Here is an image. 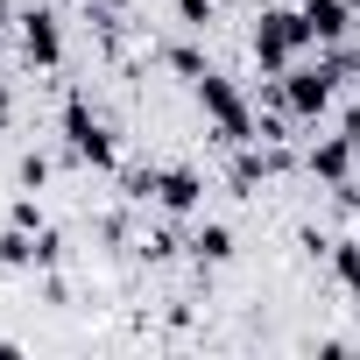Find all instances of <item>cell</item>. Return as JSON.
<instances>
[{"label": "cell", "mask_w": 360, "mask_h": 360, "mask_svg": "<svg viewBox=\"0 0 360 360\" xmlns=\"http://www.w3.org/2000/svg\"><path fill=\"white\" fill-rule=\"evenodd\" d=\"M64 148H71V162H85V169H120V141H113V127L85 106V92L64 99Z\"/></svg>", "instance_id": "6da1fadb"}, {"label": "cell", "mask_w": 360, "mask_h": 360, "mask_svg": "<svg viewBox=\"0 0 360 360\" xmlns=\"http://www.w3.org/2000/svg\"><path fill=\"white\" fill-rule=\"evenodd\" d=\"M198 106L212 113V127H219V141H226V148H240V141H262V120L248 113V99L233 92V78L205 71V78H198Z\"/></svg>", "instance_id": "7a4b0ae2"}, {"label": "cell", "mask_w": 360, "mask_h": 360, "mask_svg": "<svg viewBox=\"0 0 360 360\" xmlns=\"http://www.w3.org/2000/svg\"><path fill=\"white\" fill-rule=\"evenodd\" d=\"M311 36H304V15L297 8H262L255 15V64L262 71H290V57L304 50Z\"/></svg>", "instance_id": "3957f363"}, {"label": "cell", "mask_w": 360, "mask_h": 360, "mask_svg": "<svg viewBox=\"0 0 360 360\" xmlns=\"http://www.w3.org/2000/svg\"><path fill=\"white\" fill-rule=\"evenodd\" d=\"M332 92H339V78L325 71V57L283 71V113H290V120H318V113L332 106Z\"/></svg>", "instance_id": "277c9868"}, {"label": "cell", "mask_w": 360, "mask_h": 360, "mask_svg": "<svg viewBox=\"0 0 360 360\" xmlns=\"http://www.w3.org/2000/svg\"><path fill=\"white\" fill-rule=\"evenodd\" d=\"M304 162H311V176H318V184H346V176H353V162H360V106H353V113L339 120V134H332V141H318Z\"/></svg>", "instance_id": "5b68a950"}, {"label": "cell", "mask_w": 360, "mask_h": 360, "mask_svg": "<svg viewBox=\"0 0 360 360\" xmlns=\"http://www.w3.org/2000/svg\"><path fill=\"white\" fill-rule=\"evenodd\" d=\"M22 57H29L36 71H57V64H64V29H57L50 8H29V15H22Z\"/></svg>", "instance_id": "8992f818"}, {"label": "cell", "mask_w": 360, "mask_h": 360, "mask_svg": "<svg viewBox=\"0 0 360 360\" xmlns=\"http://www.w3.org/2000/svg\"><path fill=\"white\" fill-rule=\"evenodd\" d=\"M155 205H162V212H198V205H205V176H198L191 162L155 169Z\"/></svg>", "instance_id": "52a82bcc"}, {"label": "cell", "mask_w": 360, "mask_h": 360, "mask_svg": "<svg viewBox=\"0 0 360 360\" xmlns=\"http://www.w3.org/2000/svg\"><path fill=\"white\" fill-rule=\"evenodd\" d=\"M297 15H304V36H311L318 50H325V43H346V36H353V8H346V0H304Z\"/></svg>", "instance_id": "ba28073f"}, {"label": "cell", "mask_w": 360, "mask_h": 360, "mask_svg": "<svg viewBox=\"0 0 360 360\" xmlns=\"http://www.w3.org/2000/svg\"><path fill=\"white\" fill-rule=\"evenodd\" d=\"M0 269H43V233L8 226V233H0Z\"/></svg>", "instance_id": "9c48e42d"}, {"label": "cell", "mask_w": 360, "mask_h": 360, "mask_svg": "<svg viewBox=\"0 0 360 360\" xmlns=\"http://www.w3.org/2000/svg\"><path fill=\"white\" fill-rule=\"evenodd\" d=\"M191 262H198V269L233 262V226H219V219H212V226H198V233H191Z\"/></svg>", "instance_id": "30bf717a"}, {"label": "cell", "mask_w": 360, "mask_h": 360, "mask_svg": "<svg viewBox=\"0 0 360 360\" xmlns=\"http://www.w3.org/2000/svg\"><path fill=\"white\" fill-rule=\"evenodd\" d=\"M325 262H332V283L360 290V240H332V248H325Z\"/></svg>", "instance_id": "8fae6325"}, {"label": "cell", "mask_w": 360, "mask_h": 360, "mask_svg": "<svg viewBox=\"0 0 360 360\" xmlns=\"http://www.w3.org/2000/svg\"><path fill=\"white\" fill-rule=\"evenodd\" d=\"M162 64H169V71H176V78H191V85H198V78H205V71H212V64H205V57H198V50H191V43H169V50H162Z\"/></svg>", "instance_id": "7c38bea8"}, {"label": "cell", "mask_w": 360, "mask_h": 360, "mask_svg": "<svg viewBox=\"0 0 360 360\" xmlns=\"http://www.w3.org/2000/svg\"><path fill=\"white\" fill-rule=\"evenodd\" d=\"M120 198L127 205H148L155 198V169H120Z\"/></svg>", "instance_id": "4fadbf2b"}, {"label": "cell", "mask_w": 360, "mask_h": 360, "mask_svg": "<svg viewBox=\"0 0 360 360\" xmlns=\"http://www.w3.org/2000/svg\"><path fill=\"white\" fill-rule=\"evenodd\" d=\"M15 176H22V191H43V184H50V155H22Z\"/></svg>", "instance_id": "5bb4252c"}, {"label": "cell", "mask_w": 360, "mask_h": 360, "mask_svg": "<svg viewBox=\"0 0 360 360\" xmlns=\"http://www.w3.org/2000/svg\"><path fill=\"white\" fill-rule=\"evenodd\" d=\"M8 226H29V233H43V205H36V198H15V205H8Z\"/></svg>", "instance_id": "9a60e30c"}, {"label": "cell", "mask_w": 360, "mask_h": 360, "mask_svg": "<svg viewBox=\"0 0 360 360\" xmlns=\"http://www.w3.org/2000/svg\"><path fill=\"white\" fill-rule=\"evenodd\" d=\"M212 8H219V0H176V22H184V29H205Z\"/></svg>", "instance_id": "2e32d148"}, {"label": "cell", "mask_w": 360, "mask_h": 360, "mask_svg": "<svg viewBox=\"0 0 360 360\" xmlns=\"http://www.w3.org/2000/svg\"><path fill=\"white\" fill-rule=\"evenodd\" d=\"M15 120V99H8V78H0V127H8Z\"/></svg>", "instance_id": "e0dca14e"}, {"label": "cell", "mask_w": 360, "mask_h": 360, "mask_svg": "<svg viewBox=\"0 0 360 360\" xmlns=\"http://www.w3.org/2000/svg\"><path fill=\"white\" fill-rule=\"evenodd\" d=\"M0 29H15V8H8V0H0Z\"/></svg>", "instance_id": "ac0fdd59"}, {"label": "cell", "mask_w": 360, "mask_h": 360, "mask_svg": "<svg viewBox=\"0 0 360 360\" xmlns=\"http://www.w3.org/2000/svg\"><path fill=\"white\" fill-rule=\"evenodd\" d=\"M99 8H113V15H120V8H127V0H99Z\"/></svg>", "instance_id": "d6986e66"}]
</instances>
